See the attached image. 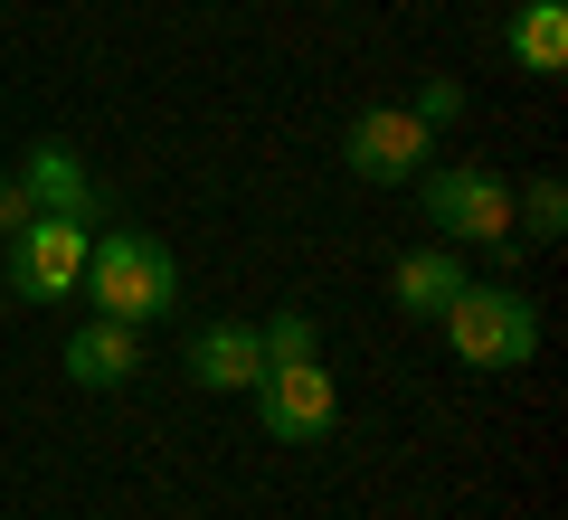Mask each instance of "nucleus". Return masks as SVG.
<instances>
[{
    "mask_svg": "<svg viewBox=\"0 0 568 520\" xmlns=\"http://www.w3.org/2000/svg\"><path fill=\"white\" fill-rule=\"evenodd\" d=\"M77 294L95 303L104 322H162L171 303H181V256H171L152 227H95L85 237V275H77Z\"/></svg>",
    "mask_w": 568,
    "mask_h": 520,
    "instance_id": "1",
    "label": "nucleus"
},
{
    "mask_svg": "<svg viewBox=\"0 0 568 520\" xmlns=\"http://www.w3.org/2000/svg\"><path fill=\"white\" fill-rule=\"evenodd\" d=\"M436 322H446V350L465 369H484V379H521L540 360V303L521 284H465Z\"/></svg>",
    "mask_w": 568,
    "mask_h": 520,
    "instance_id": "2",
    "label": "nucleus"
},
{
    "mask_svg": "<svg viewBox=\"0 0 568 520\" xmlns=\"http://www.w3.org/2000/svg\"><path fill=\"white\" fill-rule=\"evenodd\" d=\"M426 227L446 246H503L511 256V181L484 171V161H446V171H417Z\"/></svg>",
    "mask_w": 568,
    "mask_h": 520,
    "instance_id": "3",
    "label": "nucleus"
},
{
    "mask_svg": "<svg viewBox=\"0 0 568 520\" xmlns=\"http://www.w3.org/2000/svg\"><path fill=\"white\" fill-rule=\"evenodd\" d=\"M85 237H95L85 218H29L20 237H0V284L20 303H67L85 275Z\"/></svg>",
    "mask_w": 568,
    "mask_h": 520,
    "instance_id": "4",
    "label": "nucleus"
},
{
    "mask_svg": "<svg viewBox=\"0 0 568 520\" xmlns=\"http://www.w3.org/2000/svg\"><path fill=\"white\" fill-rule=\"evenodd\" d=\"M246 398H256V426H265L275 445H323V436H332V417H342V398H332V369H323V360L265 369Z\"/></svg>",
    "mask_w": 568,
    "mask_h": 520,
    "instance_id": "5",
    "label": "nucleus"
},
{
    "mask_svg": "<svg viewBox=\"0 0 568 520\" xmlns=\"http://www.w3.org/2000/svg\"><path fill=\"white\" fill-rule=\"evenodd\" d=\"M426 152H436V123H417L407 104H361L351 133H342V161L361 181H417Z\"/></svg>",
    "mask_w": 568,
    "mask_h": 520,
    "instance_id": "6",
    "label": "nucleus"
},
{
    "mask_svg": "<svg viewBox=\"0 0 568 520\" xmlns=\"http://www.w3.org/2000/svg\"><path fill=\"white\" fill-rule=\"evenodd\" d=\"M20 190L39 200V218H85V227L104 218V190H95V171H85V152L58 142V133L20 152Z\"/></svg>",
    "mask_w": 568,
    "mask_h": 520,
    "instance_id": "7",
    "label": "nucleus"
},
{
    "mask_svg": "<svg viewBox=\"0 0 568 520\" xmlns=\"http://www.w3.org/2000/svg\"><path fill=\"white\" fill-rule=\"evenodd\" d=\"M190 379L209 388V398H246V388L265 379V350H256V322H200L190 332Z\"/></svg>",
    "mask_w": 568,
    "mask_h": 520,
    "instance_id": "8",
    "label": "nucleus"
},
{
    "mask_svg": "<svg viewBox=\"0 0 568 520\" xmlns=\"http://www.w3.org/2000/svg\"><path fill=\"white\" fill-rule=\"evenodd\" d=\"M465 284H474V275H465V246H446V237H436V246H407V256L388 265V294H398L407 322H436Z\"/></svg>",
    "mask_w": 568,
    "mask_h": 520,
    "instance_id": "9",
    "label": "nucleus"
},
{
    "mask_svg": "<svg viewBox=\"0 0 568 520\" xmlns=\"http://www.w3.org/2000/svg\"><path fill=\"white\" fill-rule=\"evenodd\" d=\"M67 379L77 388H123V379H142V332L133 322H77V340H67Z\"/></svg>",
    "mask_w": 568,
    "mask_h": 520,
    "instance_id": "10",
    "label": "nucleus"
},
{
    "mask_svg": "<svg viewBox=\"0 0 568 520\" xmlns=\"http://www.w3.org/2000/svg\"><path fill=\"white\" fill-rule=\"evenodd\" d=\"M511 58H521L530 77H559L568 67V10L559 0H521V10H511Z\"/></svg>",
    "mask_w": 568,
    "mask_h": 520,
    "instance_id": "11",
    "label": "nucleus"
},
{
    "mask_svg": "<svg viewBox=\"0 0 568 520\" xmlns=\"http://www.w3.org/2000/svg\"><path fill=\"white\" fill-rule=\"evenodd\" d=\"M256 350H265V369H294V360H323V332H313V313H275V322H256Z\"/></svg>",
    "mask_w": 568,
    "mask_h": 520,
    "instance_id": "12",
    "label": "nucleus"
},
{
    "mask_svg": "<svg viewBox=\"0 0 568 520\" xmlns=\"http://www.w3.org/2000/svg\"><path fill=\"white\" fill-rule=\"evenodd\" d=\"M511 218H521V237H540V246H549V237L568 227V190H559V181L540 171V181H530L521 200H511Z\"/></svg>",
    "mask_w": 568,
    "mask_h": 520,
    "instance_id": "13",
    "label": "nucleus"
},
{
    "mask_svg": "<svg viewBox=\"0 0 568 520\" xmlns=\"http://www.w3.org/2000/svg\"><path fill=\"white\" fill-rule=\"evenodd\" d=\"M407 114H417V123H455V114H465V85H455V77H426L417 95H407Z\"/></svg>",
    "mask_w": 568,
    "mask_h": 520,
    "instance_id": "14",
    "label": "nucleus"
}]
</instances>
